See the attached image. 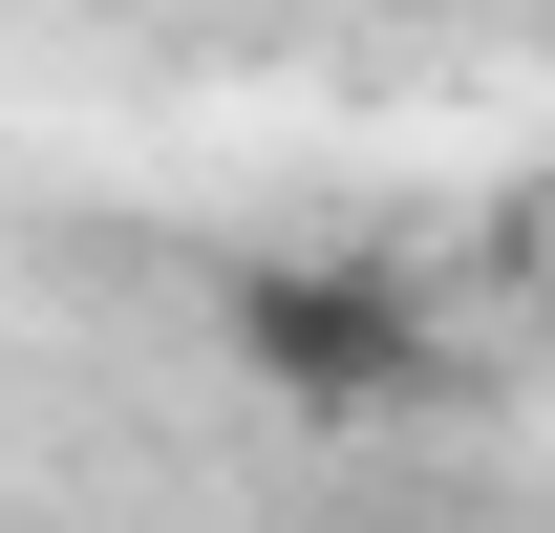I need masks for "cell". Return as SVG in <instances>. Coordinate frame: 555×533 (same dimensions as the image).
Listing matches in <instances>:
<instances>
[{
	"label": "cell",
	"instance_id": "7a4b0ae2",
	"mask_svg": "<svg viewBox=\"0 0 555 533\" xmlns=\"http://www.w3.org/2000/svg\"><path fill=\"white\" fill-rule=\"evenodd\" d=\"M491 257H513V299H534V321H555V171H534V193H513V213H491Z\"/></svg>",
	"mask_w": 555,
	"mask_h": 533
},
{
	"label": "cell",
	"instance_id": "6da1fadb",
	"mask_svg": "<svg viewBox=\"0 0 555 533\" xmlns=\"http://www.w3.org/2000/svg\"><path fill=\"white\" fill-rule=\"evenodd\" d=\"M214 363L257 405H299V427H406L449 385V299L406 257H363V235H278V257L214 277Z\"/></svg>",
	"mask_w": 555,
	"mask_h": 533
}]
</instances>
